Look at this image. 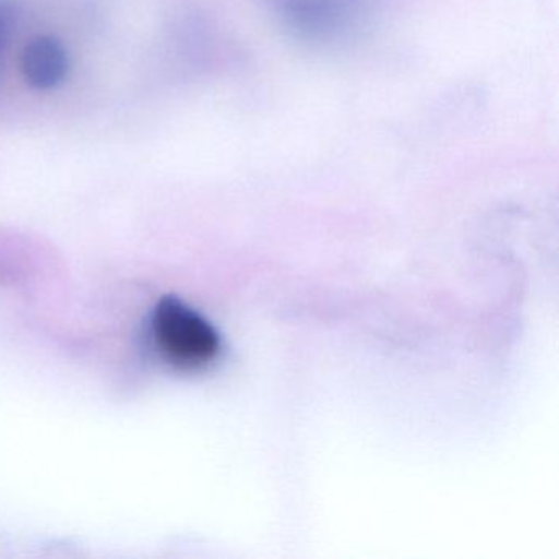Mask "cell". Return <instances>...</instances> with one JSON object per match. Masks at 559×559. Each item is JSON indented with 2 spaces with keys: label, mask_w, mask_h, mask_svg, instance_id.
<instances>
[{
  "label": "cell",
  "mask_w": 559,
  "mask_h": 559,
  "mask_svg": "<svg viewBox=\"0 0 559 559\" xmlns=\"http://www.w3.org/2000/svg\"><path fill=\"white\" fill-rule=\"evenodd\" d=\"M152 340L159 358L179 371H199L217 359V330L179 297L165 296L152 317Z\"/></svg>",
  "instance_id": "obj_1"
},
{
  "label": "cell",
  "mask_w": 559,
  "mask_h": 559,
  "mask_svg": "<svg viewBox=\"0 0 559 559\" xmlns=\"http://www.w3.org/2000/svg\"><path fill=\"white\" fill-rule=\"evenodd\" d=\"M287 35L312 45H333L356 37L372 14L369 0H264Z\"/></svg>",
  "instance_id": "obj_2"
},
{
  "label": "cell",
  "mask_w": 559,
  "mask_h": 559,
  "mask_svg": "<svg viewBox=\"0 0 559 559\" xmlns=\"http://www.w3.org/2000/svg\"><path fill=\"white\" fill-rule=\"evenodd\" d=\"M21 68L25 81L32 87L53 90L68 76L70 58L57 38L37 37L22 51Z\"/></svg>",
  "instance_id": "obj_3"
},
{
  "label": "cell",
  "mask_w": 559,
  "mask_h": 559,
  "mask_svg": "<svg viewBox=\"0 0 559 559\" xmlns=\"http://www.w3.org/2000/svg\"><path fill=\"white\" fill-rule=\"evenodd\" d=\"M15 22H17L15 0H0V63L4 58L12 32H14Z\"/></svg>",
  "instance_id": "obj_4"
}]
</instances>
